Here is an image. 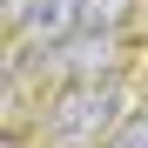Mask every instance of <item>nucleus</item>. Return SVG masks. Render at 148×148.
<instances>
[{"label":"nucleus","mask_w":148,"mask_h":148,"mask_svg":"<svg viewBox=\"0 0 148 148\" xmlns=\"http://www.w3.org/2000/svg\"><path fill=\"white\" fill-rule=\"evenodd\" d=\"M121 108H128V94L121 81H67L54 94V108H47V141L54 148H101L108 128H121Z\"/></svg>","instance_id":"obj_1"},{"label":"nucleus","mask_w":148,"mask_h":148,"mask_svg":"<svg viewBox=\"0 0 148 148\" xmlns=\"http://www.w3.org/2000/svg\"><path fill=\"white\" fill-rule=\"evenodd\" d=\"M54 67L67 81H108L114 74V34H74V40H61Z\"/></svg>","instance_id":"obj_2"},{"label":"nucleus","mask_w":148,"mask_h":148,"mask_svg":"<svg viewBox=\"0 0 148 148\" xmlns=\"http://www.w3.org/2000/svg\"><path fill=\"white\" fill-rule=\"evenodd\" d=\"M81 7L88 0H40V7L27 14V34L34 40H74L81 34Z\"/></svg>","instance_id":"obj_3"},{"label":"nucleus","mask_w":148,"mask_h":148,"mask_svg":"<svg viewBox=\"0 0 148 148\" xmlns=\"http://www.w3.org/2000/svg\"><path fill=\"white\" fill-rule=\"evenodd\" d=\"M128 20V0H88L81 7V34H114Z\"/></svg>","instance_id":"obj_4"},{"label":"nucleus","mask_w":148,"mask_h":148,"mask_svg":"<svg viewBox=\"0 0 148 148\" xmlns=\"http://www.w3.org/2000/svg\"><path fill=\"white\" fill-rule=\"evenodd\" d=\"M40 7V0H0V14H7V27H27V14Z\"/></svg>","instance_id":"obj_5"},{"label":"nucleus","mask_w":148,"mask_h":148,"mask_svg":"<svg viewBox=\"0 0 148 148\" xmlns=\"http://www.w3.org/2000/svg\"><path fill=\"white\" fill-rule=\"evenodd\" d=\"M114 148H148V114H141V121H128V135H121Z\"/></svg>","instance_id":"obj_6"}]
</instances>
